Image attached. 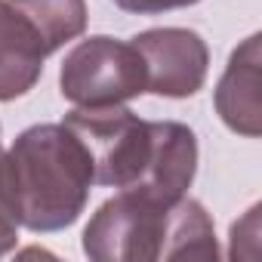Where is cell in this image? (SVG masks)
<instances>
[{
  "label": "cell",
  "instance_id": "cell-1",
  "mask_svg": "<svg viewBox=\"0 0 262 262\" xmlns=\"http://www.w3.org/2000/svg\"><path fill=\"white\" fill-rule=\"evenodd\" d=\"M83 253L96 262L216 259V231L204 204L191 198L158 201L120 188L83 228Z\"/></svg>",
  "mask_w": 262,
  "mask_h": 262
},
{
  "label": "cell",
  "instance_id": "cell-2",
  "mask_svg": "<svg viewBox=\"0 0 262 262\" xmlns=\"http://www.w3.org/2000/svg\"><path fill=\"white\" fill-rule=\"evenodd\" d=\"M7 188L19 225L62 231L86 207L93 161L65 123H37L7 151Z\"/></svg>",
  "mask_w": 262,
  "mask_h": 262
},
{
  "label": "cell",
  "instance_id": "cell-3",
  "mask_svg": "<svg viewBox=\"0 0 262 262\" xmlns=\"http://www.w3.org/2000/svg\"><path fill=\"white\" fill-rule=\"evenodd\" d=\"M62 123L93 161V185L136 188L145 179L155 151V120H142L123 105H105L74 108Z\"/></svg>",
  "mask_w": 262,
  "mask_h": 262
},
{
  "label": "cell",
  "instance_id": "cell-4",
  "mask_svg": "<svg viewBox=\"0 0 262 262\" xmlns=\"http://www.w3.org/2000/svg\"><path fill=\"white\" fill-rule=\"evenodd\" d=\"M59 90L77 108L123 105L148 90L145 62L133 43L96 34L80 40L65 56Z\"/></svg>",
  "mask_w": 262,
  "mask_h": 262
},
{
  "label": "cell",
  "instance_id": "cell-5",
  "mask_svg": "<svg viewBox=\"0 0 262 262\" xmlns=\"http://www.w3.org/2000/svg\"><path fill=\"white\" fill-rule=\"evenodd\" d=\"M142 62H145V80L155 96L167 99H188L194 96L210 68V50L198 31L188 28H151L136 34L133 40Z\"/></svg>",
  "mask_w": 262,
  "mask_h": 262
},
{
  "label": "cell",
  "instance_id": "cell-6",
  "mask_svg": "<svg viewBox=\"0 0 262 262\" xmlns=\"http://www.w3.org/2000/svg\"><path fill=\"white\" fill-rule=\"evenodd\" d=\"M216 111L234 133L256 139L262 133V102H259V34H250L228 59L225 74L216 86Z\"/></svg>",
  "mask_w": 262,
  "mask_h": 262
},
{
  "label": "cell",
  "instance_id": "cell-7",
  "mask_svg": "<svg viewBox=\"0 0 262 262\" xmlns=\"http://www.w3.org/2000/svg\"><path fill=\"white\" fill-rule=\"evenodd\" d=\"M43 50L22 13L0 0V102L25 96L43 74Z\"/></svg>",
  "mask_w": 262,
  "mask_h": 262
},
{
  "label": "cell",
  "instance_id": "cell-8",
  "mask_svg": "<svg viewBox=\"0 0 262 262\" xmlns=\"http://www.w3.org/2000/svg\"><path fill=\"white\" fill-rule=\"evenodd\" d=\"M31 25L40 40L43 56L56 53L68 40L80 37L86 28V4L83 0H10Z\"/></svg>",
  "mask_w": 262,
  "mask_h": 262
},
{
  "label": "cell",
  "instance_id": "cell-9",
  "mask_svg": "<svg viewBox=\"0 0 262 262\" xmlns=\"http://www.w3.org/2000/svg\"><path fill=\"white\" fill-rule=\"evenodd\" d=\"M19 241V222L10 204V188H7V151L0 148V256L10 253Z\"/></svg>",
  "mask_w": 262,
  "mask_h": 262
},
{
  "label": "cell",
  "instance_id": "cell-10",
  "mask_svg": "<svg viewBox=\"0 0 262 262\" xmlns=\"http://www.w3.org/2000/svg\"><path fill=\"white\" fill-rule=\"evenodd\" d=\"M114 4L120 10H126V13H136V16H155V13L191 7V4H198V0H114Z\"/></svg>",
  "mask_w": 262,
  "mask_h": 262
}]
</instances>
